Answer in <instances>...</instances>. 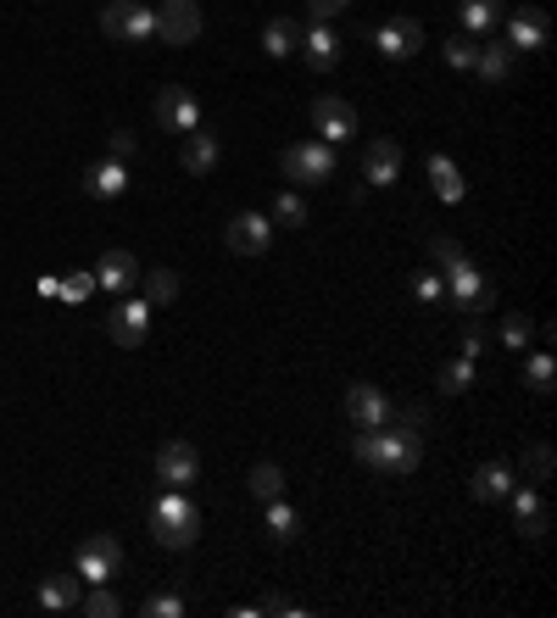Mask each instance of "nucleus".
<instances>
[{"mask_svg":"<svg viewBox=\"0 0 557 618\" xmlns=\"http://www.w3.org/2000/svg\"><path fill=\"white\" fill-rule=\"evenodd\" d=\"M196 34H201V7H196V0H168V7L157 12V40L196 46Z\"/></svg>","mask_w":557,"mask_h":618,"instance_id":"obj_12","label":"nucleus"},{"mask_svg":"<svg viewBox=\"0 0 557 618\" xmlns=\"http://www.w3.org/2000/svg\"><path fill=\"white\" fill-rule=\"evenodd\" d=\"M79 607H84L90 618H118V612H123V601H118V596H112L107 585H96V590H84V596H79Z\"/></svg>","mask_w":557,"mask_h":618,"instance_id":"obj_33","label":"nucleus"},{"mask_svg":"<svg viewBox=\"0 0 557 618\" xmlns=\"http://www.w3.org/2000/svg\"><path fill=\"white\" fill-rule=\"evenodd\" d=\"M118 568H123L118 535H84V540H79V579H84V585H112Z\"/></svg>","mask_w":557,"mask_h":618,"instance_id":"obj_5","label":"nucleus"},{"mask_svg":"<svg viewBox=\"0 0 557 618\" xmlns=\"http://www.w3.org/2000/svg\"><path fill=\"white\" fill-rule=\"evenodd\" d=\"M273 223H285V229H301V223H307V207H301V196H296V190H290V196H279Z\"/></svg>","mask_w":557,"mask_h":618,"instance_id":"obj_37","label":"nucleus"},{"mask_svg":"<svg viewBox=\"0 0 557 618\" xmlns=\"http://www.w3.org/2000/svg\"><path fill=\"white\" fill-rule=\"evenodd\" d=\"M307 118H312V134L329 140V146H340V140L357 134V112H351V101H340V96H318Z\"/></svg>","mask_w":557,"mask_h":618,"instance_id":"obj_9","label":"nucleus"},{"mask_svg":"<svg viewBox=\"0 0 557 618\" xmlns=\"http://www.w3.org/2000/svg\"><path fill=\"white\" fill-rule=\"evenodd\" d=\"M301 62H307L312 73H335V68H340V34H335L329 23L301 29Z\"/></svg>","mask_w":557,"mask_h":618,"instance_id":"obj_14","label":"nucleus"},{"mask_svg":"<svg viewBox=\"0 0 557 618\" xmlns=\"http://www.w3.org/2000/svg\"><path fill=\"white\" fill-rule=\"evenodd\" d=\"M429 418H435L429 401H396V407H390V423H401V429H412V435H424Z\"/></svg>","mask_w":557,"mask_h":618,"instance_id":"obj_30","label":"nucleus"},{"mask_svg":"<svg viewBox=\"0 0 557 618\" xmlns=\"http://www.w3.org/2000/svg\"><path fill=\"white\" fill-rule=\"evenodd\" d=\"M474 368H479V357H468V351H457L446 368H440V396H462L468 385H474Z\"/></svg>","mask_w":557,"mask_h":618,"instance_id":"obj_28","label":"nucleus"},{"mask_svg":"<svg viewBox=\"0 0 557 618\" xmlns=\"http://www.w3.org/2000/svg\"><path fill=\"white\" fill-rule=\"evenodd\" d=\"M140 285V262L129 257V251H107L101 262H96V290H107V296H129Z\"/></svg>","mask_w":557,"mask_h":618,"instance_id":"obj_16","label":"nucleus"},{"mask_svg":"<svg viewBox=\"0 0 557 618\" xmlns=\"http://www.w3.org/2000/svg\"><path fill=\"white\" fill-rule=\"evenodd\" d=\"M513 485H518V479H513L507 462H479V468H474V496H479V501H507Z\"/></svg>","mask_w":557,"mask_h":618,"instance_id":"obj_22","label":"nucleus"},{"mask_svg":"<svg viewBox=\"0 0 557 618\" xmlns=\"http://www.w3.org/2000/svg\"><path fill=\"white\" fill-rule=\"evenodd\" d=\"M546 40H551V23L540 7H524L507 18V51H546Z\"/></svg>","mask_w":557,"mask_h":618,"instance_id":"obj_13","label":"nucleus"},{"mask_svg":"<svg viewBox=\"0 0 557 618\" xmlns=\"http://www.w3.org/2000/svg\"><path fill=\"white\" fill-rule=\"evenodd\" d=\"M474 73H479L485 84H507V73H513V51H507V40H501V46H485V40H479Z\"/></svg>","mask_w":557,"mask_h":618,"instance_id":"obj_25","label":"nucleus"},{"mask_svg":"<svg viewBox=\"0 0 557 618\" xmlns=\"http://www.w3.org/2000/svg\"><path fill=\"white\" fill-rule=\"evenodd\" d=\"M251 612H279V618H296L301 612V601H285V596H262Z\"/></svg>","mask_w":557,"mask_h":618,"instance_id":"obj_43","label":"nucleus"},{"mask_svg":"<svg viewBox=\"0 0 557 618\" xmlns=\"http://www.w3.org/2000/svg\"><path fill=\"white\" fill-rule=\"evenodd\" d=\"M340 12H346V0H307V18L312 23H335Z\"/></svg>","mask_w":557,"mask_h":618,"instance_id":"obj_42","label":"nucleus"},{"mask_svg":"<svg viewBox=\"0 0 557 618\" xmlns=\"http://www.w3.org/2000/svg\"><path fill=\"white\" fill-rule=\"evenodd\" d=\"M157 123H162L168 134H196V129H201V96L185 90V84H168V90L157 96Z\"/></svg>","mask_w":557,"mask_h":618,"instance_id":"obj_6","label":"nucleus"},{"mask_svg":"<svg viewBox=\"0 0 557 618\" xmlns=\"http://www.w3.org/2000/svg\"><path fill=\"white\" fill-rule=\"evenodd\" d=\"M524 390H529L535 401H551V390H557V362H551V351H529V357H524Z\"/></svg>","mask_w":557,"mask_h":618,"instance_id":"obj_21","label":"nucleus"},{"mask_svg":"<svg viewBox=\"0 0 557 618\" xmlns=\"http://www.w3.org/2000/svg\"><path fill=\"white\" fill-rule=\"evenodd\" d=\"M196 474H201V451H196L190 440H168V446L157 451V479H162V485L190 490V485H196Z\"/></svg>","mask_w":557,"mask_h":618,"instance_id":"obj_11","label":"nucleus"},{"mask_svg":"<svg viewBox=\"0 0 557 618\" xmlns=\"http://www.w3.org/2000/svg\"><path fill=\"white\" fill-rule=\"evenodd\" d=\"M262 51H268V57H296V51H301V23H296V18H273V23L262 29Z\"/></svg>","mask_w":557,"mask_h":618,"instance_id":"obj_24","label":"nucleus"},{"mask_svg":"<svg viewBox=\"0 0 557 618\" xmlns=\"http://www.w3.org/2000/svg\"><path fill=\"white\" fill-rule=\"evenodd\" d=\"M412 296H418L424 307H440V301H446V279H440V273H418V279H412Z\"/></svg>","mask_w":557,"mask_h":618,"instance_id":"obj_38","label":"nucleus"},{"mask_svg":"<svg viewBox=\"0 0 557 618\" xmlns=\"http://www.w3.org/2000/svg\"><path fill=\"white\" fill-rule=\"evenodd\" d=\"M501 18H507L501 0H462V34H474V40H485Z\"/></svg>","mask_w":557,"mask_h":618,"instance_id":"obj_23","label":"nucleus"},{"mask_svg":"<svg viewBox=\"0 0 557 618\" xmlns=\"http://www.w3.org/2000/svg\"><path fill=\"white\" fill-rule=\"evenodd\" d=\"M96 290V273H73V279H57V301H68V307H79L84 296Z\"/></svg>","mask_w":557,"mask_h":618,"instance_id":"obj_36","label":"nucleus"},{"mask_svg":"<svg viewBox=\"0 0 557 618\" xmlns=\"http://www.w3.org/2000/svg\"><path fill=\"white\" fill-rule=\"evenodd\" d=\"M279 168H285V179H296V185H329V179L340 173V157H335L329 140H301V146H290V151L279 157Z\"/></svg>","mask_w":557,"mask_h":618,"instance_id":"obj_4","label":"nucleus"},{"mask_svg":"<svg viewBox=\"0 0 557 618\" xmlns=\"http://www.w3.org/2000/svg\"><path fill=\"white\" fill-rule=\"evenodd\" d=\"M79 596H84V579H79V574H46V579H40V607H46V612H73Z\"/></svg>","mask_w":557,"mask_h":618,"instance_id":"obj_19","label":"nucleus"},{"mask_svg":"<svg viewBox=\"0 0 557 618\" xmlns=\"http://www.w3.org/2000/svg\"><path fill=\"white\" fill-rule=\"evenodd\" d=\"M524 468H529V479H551V468H557V451H551L546 440H535V446L524 451Z\"/></svg>","mask_w":557,"mask_h":618,"instance_id":"obj_35","label":"nucleus"},{"mask_svg":"<svg viewBox=\"0 0 557 618\" xmlns=\"http://www.w3.org/2000/svg\"><path fill=\"white\" fill-rule=\"evenodd\" d=\"M223 240H229L235 257H262V251L273 246V218H262V212H240V218H229Z\"/></svg>","mask_w":557,"mask_h":618,"instance_id":"obj_10","label":"nucleus"},{"mask_svg":"<svg viewBox=\"0 0 557 618\" xmlns=\"http://www.w3.org/2000/svg\"><path fill=\"white\" fill-rule=\"evenodd\" d=\"M179 162H185V173H212V168L223 162V146H218V134H207V129L185 134V151H179Z\"/></svg>","mask_w":557,"mask_h":618,"instance_id":"obj_20","label":"nucleus"},{"mask_svg":"<svg viewBox=\"0 0 557 618\" xmlns=\"http://www.w3.org/2000/svg\"><path fill=\"white\" fill-rule=\"evenodd\" d=\"M135 146H140V140H135L129 129H118V134L107 140V151H112V162H123V157H135Z\"/></svg>","mask_w":557,"mask_h":618,"instance_id":"obj_44","label":"nucleus"},{"mask_svg":"<svg viewBox=\"0 0 557 618\" xmlns=\"http://www.w3.org/2000/svg\"><path fill=\"white\" fill-rule=\"evenodd\" d=\"M173 296H179V273H173V268H151V273H146V301H151V307H168Z\"/></svg>","mask_w":557,"mask_h":618,"instance_id":"obj_29","label":"nucleus"},{"mask_svg":"<svg viewBox=\"0 0 557 618\" xmlns=\"http://www.w3.org/2000/svg\"><path fill=\"white\" fill-rule=\"evenodd\" d=\"M351 451H357V462H368V468L412 474V468L424 462V435H412V429H401V423H379V429H357Z\"/></svg>","mask_w":557,"mask_h":618,"instance_id":"obj_1","label":"nucleus"},{"mask_svg":"<svg viewBox=\"0 0 557 618\" xmlns=\"http://www.w3.org/2000/svg\"><path fill=\"white\" fill-rule=\"evenodd\" d=\"M474 57H479V40H474V34H451V40H446V62H451V68L474 73Z\"/></svg>","mask_w":557,"mask_h":618,"instance_id":"obj_34","label":"nucleus"},{"mask_svg":"<svg viewBox=\"0 0 557 618\" xmlns=\"http://www.w3.org/2000/svg\"><path fill=\"white\" fill-rule=\"evenodd\" d=\"M84 190H90L96 201H118V196L129 190V168L112 162V157H107V162H90V168H84Z\"/></svg>","mask_w":557,"mask_h":618,"instance_id":"obj_18","label":"nucleus"},{"mask_svg":"<svg viewBox=\"0 0 557 618\" xmlns=\"http://www.w3.org/2000/svg\"><path fill=\"white\" fill-rule=\"evenodd\" d=\"M346 418L357 429H379V423H390V396L374 390V385H351L346 390Z\"/></svg>","mask_w":557,"mask_h":618,"instance_id":"obj_15","label":"nucleus"},{"mask_svg":"<svg viewBox=\"0 0 557 618\" xmlns=\"http://www.w3.org/2000/svg\"><path fill=\"white\" fill-rule=\"evenodd\" d=\"M429 257H435V262H440V268H451V262H457V257H462V246H457V240H451V235H435V240H429Z\"/></svg>","mask_w":557,"mask_h":618,"instance_id":"obj_41","label":"nucleus"},{"mask_svg":"<svg viewBox=\"0 0 557 618\" xmlns=\"http://www.w3.org/2000/svg\"><path fill=\"white\" fill-rule=\"evenodd\" d=\"M251 496H257V501H273V496H285V474H279L273 462H257V468H251Z\"/></svg>","mask_w":557,"mask_h":618,"instance_id":"obj_31","label":"nucleus"},{"mask_svg":"<svg viewBox=\"0 0 557 618\" xmlns=\"http://www.w3.org/2000/svg\"><path fill=\"white\" fill-rule=\"evenodd\" d=\"M146 618H185V601H179L173 590H162V596L146 601Z\"/></svg>","mask_w":557,"mask_h":618,"instance_id":"obj_40","label":"nucleus"},{"mask_svg":"<svg viewBox=\"0 0 557 618\" xmlns=\"http://www.w3.org/2000/svg\"><path fill=\"white\" fill-rule=\"evenodd\" d=\"M529 340H535V323H529L524 312H507V318H501V346H507V351H524Z\"/></svg>","mask_w":557,"mask_h":618,"instance_id":"obj_32","label":"nucleus"},{"mask_svg":"<svg viewBox=\"0 0 557 618\" xmlns=\"http://www.w3.org/2000/svg\"><path fill=\"white\" fill-rule=\"evenodd\" d=\"M101 34L118 40V46H151L157 40V7L151 0H107Z\"/></svg>","mask_w":557,"mask_h":618,"instance_id":"obj_3","label":"nucleus"},{"mask_svg":"<svg viewBox=\"0 0 557 618\" xmlns=\"http://www.w3.org/2000/svg\"><path fill=\"white\" fill-rule=\"evenodd\" d=\"M107 335H112L118 346L140 351V346L151 340V301H146V296H140V301H123V296H118V307L107 312Z\"/></svg>","mask_w":557,"mask_h":618,"instance_id":"obj_7","label":"nucleus"},{"mask_svg":"<svg viewBox=\"0 0 557 618\" xmlns=\"http://www.w3.org/2000/svg\"><path fill=\"white\" fill-rule=\"evenodd\" d=\"M374 46L385 62H412L424 51V23L418 18H390L385 29H374Z\"/></svg>","mask_w":557,"mask_h":618,"instance_id":"obj_8","label":"nucleus"},{"mask_svg":"<svg viewBox=\"0 0 557 618\" xmlns=\"http://www.w3.org/2000/svg\"><path fill=\"white\" fill-rule=\"evenodd\" d=\"M429 185H435V196H440L446 207H457V201H462V173H457V162H451V157H429Z\"/></svg>","mask_w":557,"mask_h":618,"instance_id":"obj_27","label":"nucleus"},{"mask_svg":"<svg viewBox=\"0 0 557 618\" xmlns=\"http://www.w3.org/2000/svg\"><path fill=\"white\" fill-rule=\"evenodd\" d=\"M268 507V535H273V546H290L296 535H301V512L285 501V496H273V501H262Z\"/></svg>","mask_w":557,"mask_h":618,"instance_id":"obj_26","label":"nucleus"},{"mask_svg":"<svg viewBox=\"0 0 557 618\" xmlns=\"http://www.w3.org/2000/svg\"><path fill=\"white\" fill-rule=\"evenodd\" d=\"M401 179V146L396 140H374L362 151V185H396Z\"/></svg>","mask_w":557,"mask_h":618,"instance_id":"obj_17","label":"nucleus"},{"mask_svg":"<svg viewBox=\"0 0 557 618\" xmlns=\"http://www.w3.org/2000/svg\"><path fill=\"white\" fill-rule=\"evenodd\" d=\"M546 529H551V512L540 507V512H529V518H518V535L529 540V546H540L546 540Z\"/></svg>","mask_w":557,"mask_h":618,"instance_id":"obj_39","label":"nucleus"},{"mask_svg":"<svg viewBox=\"0 0 557 618\" xmlns=\"http://www.w3.org/2000/svg\"><path fill=\"white\" fill-rule=\"evenodd\" d=\"M146 524H151L157 546H168V551H190V546L201 540V507H196V496H185L179 485H168V490L151 501Z\"/></svg>","mask_w":557,"mask_h":618,"instance_id":"obj_2","label":"nucleus"}]
</instances>
